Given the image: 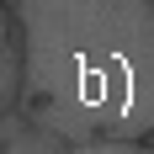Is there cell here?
I'll list each match as a JSON object with an SVG mask.
<instances>
[{"label": "cell", "instance_id": "obj_3", "mask_svg": "<svg viewBox=\"0 0 154 154\" xmlns=\"http://www.w3.org/2000/svg\"><path fill=\"white\" fill-rule=\"evenodd\" d=\"M75 154H154V143H91V149H75Z\"/></svg>", "mask_w": 154, "mask_h": 154}, {"label": "cell", "instance_id": "obj_2", "mask_svg": "<svg viewBox=\"0 0 154 154\" xmlns=\"http://www.w3.org/2000/svg\"><path fill=\"white\" fill-rule=\"evenodd\" d=\"M5 154H75L59 133H48L27 112H5Z\"/></svg>", "mask_w": 154, "mask_h": 154}, {"label": "cell", "instance_id": "obj_1", "mask_svg": "<svg viewBox=\"0 0 154 154\" xmlns=\"http://www.w3.org/2000/svg\"><path fill=\"white\" fill-rule=\"evenodd\" d=\"M21 106L69 149L154 143V0H21Z\"/></svg>", "mask_w": 154, "mask_h": 154}]
</instances>
